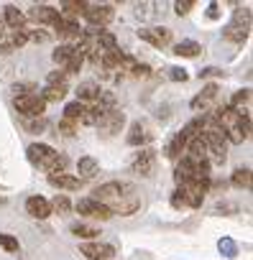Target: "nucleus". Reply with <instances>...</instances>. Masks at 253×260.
Here are the masks:
<instances>
[{
	"label": "nucleus",
	"instance_id": "nucleus-9",
	"mask_svg": "<svg viewBox=\"0 0 253 260\" xmlns=\"http://www.w3.org/2000/svg\"><path fill=\"white\" fill-rule=\"evenodd\" d=\"M16 110L23 115V117H41L44 115V110H46V102L41 100V94H36V92H31V94H21V97H16Z\"/></svg>",
	"mask_w": 253,
	"mask_h": 260
},
{
	"label": "nucleus",
	"instance_id": "nucleus-18",
	"mask_svg": "<svg viewBox=\"0 0 253 260\" xmlns=\"http://www.w3.org/2000/svg\"><path fill=\"white\" fill-rule=\"evenodd\" d=\"M149 141H151L149 125H146L144 120H136V122L131 125V130H128V146H144V143H149Z\"/></svg>",
	"mask_w": 253,
	"mask_h": 260
},
{
	"label": "nucleus",
	"instance_id": "nucleus-4",
	"mask_svg": "<svg viewBox=\"0 0 253 260\" xmlns=\"http://www.w3.org/2000/svg\"><path fill=\"white\" fill-rule=\"evenodd\" d=\"M26 153H29V161H31L34 166H39V169L49 171V176H54V174H64V169H67V158H64V156H59L51 146L31 143Z\"/></svg>",
	"mask_w": 253,
	"mask_h": 260
},
{
	"label": "nucleus",
	"instance_id": "nucleus-40",
	"mask_svg": "<svg viewBox=\"0 0 253 260\" xmlns=\"http://www.w3.org/2000/svg\"><path fill=\"white\" fill-rule=\"evenodd\" d=\"M23 125H26L29 130H34V133H39V130H44V125H46V122H44V120H34V122H31V120H26Z\"/></svg>",
	"mask_w": 253,
	"mask_h": 260
},
{
	"label": "nucleus",
	"instance_id": "nucleus-19",
	"mask_svg": "<svg viewBox=\"0 0 253 260\" xmlns=\"http://www.w3.org/2000/svg\"><path fill=\"white\" fill-rule=\"evenodd\" d=\"M26 212L34 217V219H46L51 214V207L44 197H29L26 199Z\"/></svg>",
	"mask_w": 253,
	"mask_h": 260
},
{
	"label": "nucleus",
	"instance_id": "nucleus-33",
	"mask_svg": "<svg viewBox=\"0 0 253 260\" xmlns=\"http://www.w3.org/2000/svg\"><path fill=\"white\" fill-rule=\"evenodd\" d=\"M0 247L8 250V252H18V240L13 235H6V232H0Z\"/></svg>",
	"mask_w": 253,
	"mask_h": 260
},
{
	"label": "nucleus",
	"instance_id": "nucleus-31",
	"mask_svg": "<svg viewBox=\"0 0 253 260\" xmlns=\"http://www.w3.org/2000/svg\"><path fill=\"white\" fill-rule=\"evenodd\" d=\"M49 207H51V209H57L59 214H67V212L72 209V204H69V199H67L64 194H57V197H54V202H49Z\"/></svg>",
	"mask_w": 253,
	"mask_h": 260
},
{
	"label": "nucleus",
	"instance_id": "nucleus-34",
	"mask_svg": "<svg viewBox=\"0 0 253 260\" xmlns=\"http://www.w3.org/2000/svg\"><path fill=\"white\" fill-rule=\"evenodd\" d=\"M62 8L67 13H72V16H79V13L87 11V3H74V0H67V3H62Z\"/></svg>",
	"mask_w": 253,
	"mask_h": 260
},
{
	"label": "nucleus",
	"instance_id": "nucleus-15",
	"mask_svg": "<svg viewBox=\"0 0 253 260\" xmlns=\"http://www.w3.org/2000/svg\"><path fill=\"white\" fill-rule=\"evenodd\" d=\"M217 84H207L194 100H192V110L194 112H210L212 110V105H215V100H217Z\"/></svg>",
	"mask_w": 253,
	"mask_h": 260
},
{
	"label": "nucleus",
	"instance_id": "nucleus-37",
	"mask_svg": "<svg viewBox=\"0 0 253 260\" xmlns=\"http://www.w3.org/2000/svg\"><path fill=\"white\" fill-rule=\"evenodd\" d=\"M46 84H67V72H51L46 77Z\"/></svg>",
	"mask_w": 253,
	"mask_h": 260
},
{
	"label": "nucleus",
	"instance_id": "nucleus-13",
	"mask_svg": "<svg viewBox=\"0 0 253 260\" xmlns=\"http://www.w3.org/2000/svg\"><path fill=\"white\" fill-rule=\"evenodd\" d=\"M77 212H79V214H85V217H90V219H110V217H113V214H110V209H107L105 204L95 202L92 197L79 199V202H77Z\"/></svg>",
	"mask_w": 253,
	"mask_h": 260
},
{
	"label": "nucleus",
	"instance_id": "nucleus-3",
	"mask_svg": "<svg viewBox=\"0 0 253 260\" xmlns=\"http://www.w3.org/2000/svg\"><path fill=\"white\" fill-rule=\"evenodd\" d=\"M174 181L177 186H200V189H210V161H194L189 156H182V161L177 164L174 171Z\"/></svg>",
	"mask_w": 253,
	"mask_h": 260
},
{
	"label": "nucleus",
	"instance_id": "nucleus-16",
	"mask_svg": "<svg viewBox=\"0 0 253 260\" xmlns=\"http://www.w3.org/2000/svg\"><path fill=\"white\" fill-rule=\"evenodd\" d=\"M85 18L90 26H105L113 21V6H87Z\"/></svg>",
	"mask_w": 253,
	"mask_h": 260
},
{
	"label": "nucleus",
	"instance_id": "nucleus-14",
	"mask_svg": "<svg viewBox=\"0 0 253 260\" xmlns=\"http://www.w3.org/2000/svg\"><path fill=\"white\" fill-rule=\"evenodd\" d=\"M79 252L87 260H110L115 255V247L113 245H102V242H82Z\"/></svg>",
	"mask_w": 253,
	"mask_h": 260
},
{
	"label": "nucleus",
	"instance_id": "nucleus-6",
	"mask_svg": "<svg viewBox=\"0 0 253 260\" xmlns=\"http://www.w3.org/2000/svg\"><path fill=\"white\" fill-rule=\"evenodd\" d=\"M200 130H202V117H197V120L187 122V125L179 130V133H177V138L166 146V156H169V158H179V156L184 153L187 143H189L194 136H200Z\"/></svg>",
	"mask_w": 253,
	"mask_h": 260
},
{
	"label": "nucleus",
	"instance_id": "nucleus-41",
	"mask_svg": "<svg viewBox=\"0 0 253 260\" xmlns=\"http://www.w3.org/2000/svg\"><path fill=\"white\" fill-rule=\"evenodd\" d=\"M26 41H29V34H23V31H16L11 44H13V46H21V44H26Z\"/></svg>",
	"mask_w": 253,
	"mask_h": 260
},
{
	"label": "nucleus",
	"instance_id": "nucleus-35",
	"mask_svg": "<svg viewBox=\"0 0 253 260\" xmlns=\"http://www.w3.org/2000/svg\"><path fill=\"white\" fill-rule=\"evenodd\" d=\"M192 8H194L192 0H177V3H174V13H177V16H187Z\"/></svg>",
	"mask_w": 253,
	"mask_h": 260
},
{
	"label": "nucleus",
	"instance_id": "nucleus-7",
	"mask_svg": "<svg viewBox=\"0 0 253 260\" xmlns=\"http://www.w3.org/2000/svg\"><path fill=\"white\" fill-rule=\"evenodd\" d=\"M248 34H250V11L245 8V11H238V13H235V18L225 26L222 36H225V41L243 44V41L248 39Z\"/></svg>",
	"mask_w": 253,
	"mask_h": 260
},
{
	"label": "nucleus",
	"instance_id": "nucleus-23",
	"mask_svg": "<svg viewBox=\"0 0 253 260\" xmlns=\"http://www.w3.org/2000/svg\"><path fill=\"white\" fill-rule=\"evenodd\" d=\"M6 23L13 28V31H23V23H26V16L16 8V6H6Z\"/></svg>",
	"mask_w": 253,
	"mask_h": 260
},
{
	"label": "nucleus",
	"instance_id": "nucleus-32",
	"mask_svg": "<svg viewBox=\"0 0 253 260\" xmlns=\"http://www.w3.org/2000/svg\"><path fill=\"white\" fill-rule=\"evenodd\" d=\"M217 250L222 252V255H228V257H233L235 252H238V245L230 240V237H220L217 240Z\"/></svg>",
	"mask_w": 253,
	"mask_h": 260
},
{
	"label": "nucleus",
	"instance_id": "nucleus-36",
	"mask_svg": "<svg viewBox=\"0 0 253 260\" xmlns=\"http://www.w3.org/2000/svg\"><path fill=\"white\" fill-rule=\"evenodd\" d=\"M169 79H174V82H187V69H182V67H169Z\"/></svg>",
	"mask_w": 253,
	"mask_h": 260
},
{
	"label": "nucleus",
	"instance_id": "nucleus-30",
	"mask_svg": "<svg viewBox=\"0 0 253 260\" xmlns=\"http://www.w3.org/2000/svg\"><path fill=\"white\" fill-rule=\"evenodd\" d=\"M233 184L240 189H250V169H238L233 174Z\"/></svg>",
	"mask_w": 253,
	"mask_h": 260
},
{
	"label": "nucleus",
	"instance_id": "nucleus-8",
	"mask_svg": "<svg viewBox=\"0 0 253 260\" xmlns=\"http://www.w3.org/2000/svg\"><path fill=\"white\" fill-rule=\"evenodd\" d=\"M51 56H54V61H57L59 67L67 69V74H69V72H79V67L85 64L82 54H79L74 46H69V44H62L59 49H54Z\"/></svg>",
	"mask_w": 253,
	"mask_h": 260
},
{
	"label": "nucleus",
	"instance_id": "nucleus-38",
	"mask_svg": "<svg viewBox=\"0 0 253 260\" xmlns=\"http://www.w3.org/2000/svg\"><path fill=\"white\" fill-rule=\"evenodd\" d=\"M59 130L64 136H74V130H77V122H72V120H62L59 122Z\"/></svg>",
	"mask_w": 253,
	"mask_h": 260
},
{
	"label": "nucleus",
	"instance_id": "nucleus-12",
	"mask_svg": "<svg viewBox=\"0 0 253 260\" xmlns=\"http://www.w3.org/2000/svg\"><path fill=\"white\" fill-rule=\"evenodd\" d=\"M154 166H156V151L144 148V151L136 153V158L131 164V171L138 174V176H151L154 174Z\"/></svg>",
	"mask_w": 253,
	"mask_h": 260
},
{
	"label": "nucleus",
	"instance_id": "nucleus-29",
	"mask_svg": "<svg viewBox=\"0 0 253 260\" xmlns=\"http://www.w3.org/2000/svg\"><path fill=\"white\" fill-rule=\"evenodd\" d=\"M82 115H85V105H82V102H69V105L64 107V120L77 122V120H82Z\"/></svg>",
	"mask_w": 253,
	"mask_h": 260
},
{
	"label": "nucleus",
	"instance_id": "nucleus-21",
	"mask_svg": "<svg viewBox=\"0 0 253 260\" xmlns=\"http://www.w3.org/2000/svg\"><path fill=\"white\" fill-rule=\"evenodd\" d=\"M102 94V89H100V84L97 82H82L79 87H77V102H95L97 97Z\"/></svg>",
	"mask_w": 253,
	"mask_h": 260
},
{
	"label": "nucleus",
	"instance_id": "nucleus-26",
	"mask_svg": "<svg viewBox=\"0 0 253 260\" xmlns=\"http://www.w3.org/2000/svg\"><path fill=\"white\" fill-rule=\"evenodd\" d=\"M77 171L82 174V179H92V176L100 171V164H97L92 156H85V158H79V164H77Z\"/></svg>",
	"mask_w": 253,
	"mask_h": 260
},
{
	"label": "nucleus",
	"instance_id": "nucleus-20",
	"mask_svg": "<svg viewBox=\"0 0 253 260\" xmlns=\"http://www.w3.org/2000/svg\"><path fill=\"white\" fill-rule=\"evenodd\" d=\"M49 184L57 186V189L77 191V189L82 186V179H79V176H69V174H54V176H49Z\"/></svg>",
	"mask_w": 253,
	"mask_h": 260
},
{
	"label": "nucleus",
	"instance_id": "nucleus-22",
	"mask_svg": "<svg viewBox=\"0 0 253 260\" xmlns=\"http://www.w3.org/2000/svg\"><path fill=\"white\" fill-rule=\"evenodd\" d=\"M36 23H54L59 18V11H54L51 6H34L31 13H29Z\"/></svg>",
	"mask_w": 253,
	"mask_h": 260
},
{
	"label": "nucleus",
	"instance_id": "nucleus-17",
	"mask_svg": "<svg viewBox=\"0 0 253 260\" xmlns=\"http://www.w3.org/2000/svg\"><path fill=\"white\" fill-rule=\"evenodd\" d=\"M51 26H54V28H57V34H59V36H64L67 41H79V39H82V34H85L74 21H64L62 16H59Z\"/></svg>",
	"mask_w": 253,
	"mask_h": 260
},
{
	"label": "nucleus",
	"instance_id": "nucleus-44",
	"mask_svg": "<svg viewBox=\"0 0 253 260\" xmlns=\"http://www.w3.org/2000/svg\"><path fill=\"white\" fill-rule=\"evenodd\" d=\"M0 36H3V31H0Z\"/></svg>",
	"mask_w": 253,
	"mask_h": 260
},
{
	"label": "nucleus",
	"instance_id": "nucleus-11",
	"mask_svg": "<svg viewBox=\"0 0 253 260\" xmlns=\"http://www.w3.org/2000/svg\"><path fill=\"white\" fill-rule=\"evenodd\" d=\"M138 39L151 44V46H156V49H164V46L172 44V31L166 26H151V28H141Z\"/></svg>",
	"mask_w": 253,
	"mask_h": 260
},
{
	"label": "nucleus",
	"instance_id": "nucleus-39",
	"mask_svg": "<svg viewBox=\"0 0 253 260\" xmlns=\"http://www.w3.org/2000/svg\"><path fill=\"white\" fill-rule=\"evenodd\" d=\"M207 77H222V72H220V69H215V67H207V69H202V72H200V79H207Z\"/></svg>",
	"mask_w": 253,
	"mask_h": 260
},
{
	"label": "nucleus",
	"instance_id": "nucleus-27",
	"mask_svg": "<svg viewBox=\"0 0 253 260\" xmlns=\"http://www.w3.org/2000/svg\"><path fill=\"white\" fill-rule=\"evenodd\" d=\"M174 54H177V56H189V59H192V56H200V54H202V46H200L197 41H182V44L174 46Z\"/></svg>",
	"mask_w": 253,
	"mask_h": 260
},
{
	"label": "nucleus",
	"instance_id": "nucleus-2",
	"mask_svg": "<svg viewBox=\"0 0 253 260\" xmlns=\"http://www.w3.org/2000/svg\"><path fill=\"white\" fill-rule=\"evenodd\" d=\"M200 138L207 148V161L222 166L228 161V146H225V136L215 120V115H205L202 117V130H200Z\"/></svg>",
	"mask_w": 253,
	"mask_h": 260
},
{
	"label": "nucleus",
	"instance_id": "nucleus-10",
	"mask_svg": "<svg viewBox=\"0 0 253 260\" xmlns=\"http://www.w3.org/2000/svg\"><path fill=\"white\" fill-rule=\"evenodd\" d=\"M123 122H125V112L118 110V107H113L105 115H100L95 125H97V130H102V136H115V133H120Z\"/></svg>",
	"mask_w": 253,
	"mask_h": 260
},
{
	"label": "nucleus",
	"instance_id": "nucleus-24",
	"mask_svg": "<svg viewBox=\"0 0 253 260\" xmlns=\"http://www.w3.org/2000/svg\"><path fill=\"white\" fill-rule=\"evenodd\" d=\"M250 105V89H240V92H235L233 94V100H230V105L228 107H233L235 112H240V115H248L245 112V107Z\"/></svg>",
	"mask_w": 253,
	"mask_h": 260
},
{
	"label": "nucleus",
	"instance_id": "nucleus-42",
	"mask_svg": "<svg viewBox=\"0 0 253 260\" xmlns=\"http://www.w3.org/2000/svg\"><path fill=\"white\" fill-rule=\"evenodd\" d=\"M207 18H220V8H217V3H210V8H207Z\"/></svg>",
	"mask_w": 253,
	"mask_h": 260
},
{
	"label": "nucleus",
	"instance_id": "nucleus-28",
	"mask_svg": "<svg viewBox=\"0 0 253 260\" xmlns=\"http://www.w3.org/2000/svg\"><path fill=\"white\" fill-rule=\"evenodd\" d=\"M69 230H72V235H77V237H82V240H95V237L100 235V230H97V227L85 224V222H74Z\"/></svg>",
	"mask_w": 253,
	"mask_h": 260
},
{
	"label": "nucleus",
	"instance_id": "nucleus-43",
	"mask_svg": "<svg viewBox=\"0 0 253 260\" xmlns=\"http://www.w3.org/2000/svg\"><path fill=\"white\" fill-rule=\"evenodd\" d=\"M34 41H46V34H31Z\"/></svg>",
	"mask_w": 253,
	"mask_h": 260
},
{
	"label": "nucleus",
	"instance_id": "nucleus-25",
	"mask_svg": "<svg viewBox=\"0 0 253 260\" xmlns=\"http://www.w3.org/2000/svg\"><path fill=\"white\" fill-rule=\"evenodd\" d=\"M64 94H67V84H46L41 100L44 102H59V100H64Z\"/></svg>",
	"mask_w": 253,
	"mask_h": 260
},
{
	"label": "nucleus",
	"instance_id": "nucleus-5",
	"mask_svg": "<svg viewBox=\"0 0 253 260\" xmlns=\"http://www.w3.org/2000/svg\"><path fill=\"white\" fill-rule=\"evenodd\" d=\"M92 194H95V197H92L95 202L110 207V204H115V202H120V199H125V197H133V186L125 184V181H107V184L97 186Z\"/></svg>",
	"mask_w": 253,
	"mask_h": 260
},
{
	"label": "nucleus",
	"instance_id": "nucleus-1",
	"mask_svg": "<svg viewBox=\"0 0 253 260\" xmlns=\"http://www.w3.org/2000/svg\"><path fill=\"white\" fill-rule=\"evenodd\" d=\"M215 120L222 130V136L230 143L240 146L243 141H248V136H250V117L248 115H240V112H235L233 107L225 105V107L215 110Z\"/></svg>",
	"mask_w": 253,
	"mask_h": 260
}]
</instances>
